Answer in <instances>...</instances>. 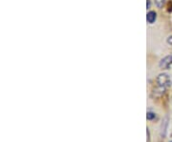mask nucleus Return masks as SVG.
I'll use <instances>...</instances> for the list:
<instances>
[{"label":"nucleus","mask_w":172,"mask_h":142,"mask_svg":"<svg viewBox=\"0 0 172 142\" xmlns=\"http://www.w3.org/2000/svg\"><path fill=\"white\" fill-rule=\"evenodd\" d=\"M157 84L159 88L165 89L167 88L168 86H170L171 84V79L170 76H169L167 73H160L159 75L157 76Z\"/></svg>","instance_id":"obj_1"},{"label":"nucleus","mask_w":172,"mask_h":142,"mask_svg":"<svg viewBox=\"0 0 172 142\" xmlns=\"http://www.w3.org/2000/svg\"><path fill=\"white\" fill-rule=\"evenodd\" d=\"M159 65L160 68H162V69H167L170 65H172V55H167L165 58H163Z\"/></svg>","instance_id":"obj_2"},{"label":"nucleus","mask_w":172,"mask_h":142,"mask_svg":"<svg viewBox=\"0 0 172 142\" xmlns=\"http://www.w3.org/2000/svg\"><path fill=\"white\" fill-rule=\"evenodd\" d=\"M155 4H156V6L158 8H162L163 6V4H165V0H155Z\"/></svg>","instance_id":"obj_4"},{"label":"nucleus","mask_w":172,"mask_h":142,"mask_svg":"<svg viewBox=\"0 0 172 142\" xmlns=\"http://www.w3.org/2000/svg\"><path fill=\"white\" fill-rule=\"evenodd\" d=\"M170 142H172V141H170Z\"/></svg>","instance_id":"obj_9"},{"label":"nucleus","mask_w":172,"mask_h":142,"mask_svg":"<svg viewBox=\"0 0 172 142\" xmlns=\"http://www.w3.org/2000/svg\"><path fill=\"white\" fill-rule=\"evenodd\" d=\"M146 7H147V9H149L150 8V1L149 0H147L146 1Z\"/></svg>","instance_id":"obj_7"},{"label":"nucleus","mask_w":172,"mask_h":142,"mask_svg":"<svg viewBox=\"0 0 172 142\" xmlns=\"http://www.w3.org/2000/svg\"><path fill=\"white\" fill-rule=\"evenodd\" d=\"M146 117H147V119H148V120H151L153 118H155V114H153V113H147Z\"/></svg>","instance_id":"obj_5"},{"label":"nucleus","mask_w":172,"mask_h":142,"mask_svg":"<svg viewBox=\"0 0 172 142\" xmlns=\"http://www.w3.org/2000/svg\"><path fill=\"white\" fill-rule=\"evenodd\" d=\"M165 125H167V122H166V119H165ZM165 127H163V135H165Z\"/></svg>","instance_id":"obj_8"},{"label":"nucleus","mask_w":172,"mask_h":142,"mask_svg":"<svg viewBox=\"0 0 172 142\" xmlns=\"http://www.w3.org/2000/svg\"><path fill=\"white\" fill-rule=\"evenodd\" d=\"M167 43H168V44L172 45V35H171V36H169V37L167 38Z\"/></svg>","instance_id":"obj_6"},{"label":"nucleus","mask_w":172,"mask_h":142,"mask_svg":"<svg viewBox=\"0 0 172 142\" xmlns=\"http://www.w3.org/2000/svg\"><path fill=\"white\" fill-rule=\"evenodd\" d=\"M156 18H157V15H156V13H155V12H152V11H151V12L147 13L146 20H147V22H148V23H150V24L154 23L155 20H156Z\"/></svg>","instance_id":"obj_3"}]
</instances>
